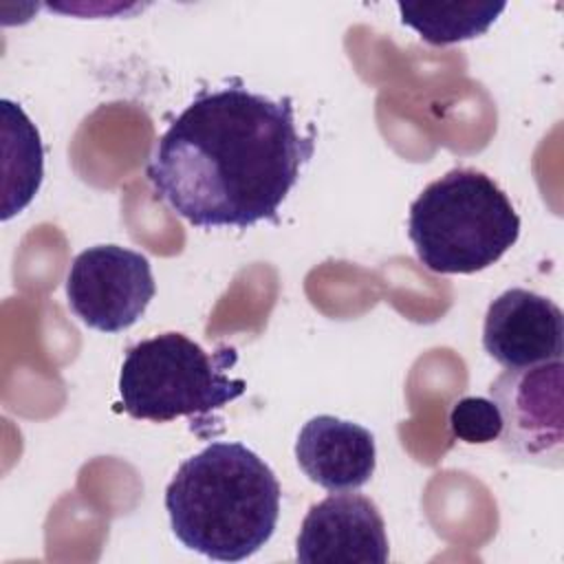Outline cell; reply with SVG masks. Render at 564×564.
I'll return each instance as SVG.
<instances>
[{
  "mask_svg": "<svg viewBox=\"0 0 564 564\" xmlns=\"http://www.w3.org/2000/svg\"><path fill=\"white\" fill-rule=\"evenodd\" d=\"M313 152L315 132H300L291 97L234 79L185 106L156 139L145 174L189 225L247 229L278 220Z\"/></svg>",
  "mask_w": 564,
  "mask_h": 564,
  "instance_id": "obj_1",
  "label": "cell"
},
{
  "mask_svg": "<svg viewBox=\"0 0 564 564\" xmlns=\"http://www.w3.org/2000/svg\"><path fill=\"white\" fill-rule=\"evenodd\" d=\"M273 469L238 441H212L183 460L165 487L176 540L216 562H242L273 535L280 518Z\"/></svg>",
  "mask_w": 564,
  "mask_h": 564,
  "instance_id": "obj_2",
  "label": "cell"
},
{
  "mask_svg": "<svg viewBox=\"0 0 564 564\" xmlns=\"http://www.w3.org/2000/svg\"><path fill=\"white\" fill-rule=\"evenodd\" d=\"M408 236L427 271L476 273L516 245L520 216L491 176L454 167L410 205Z\"/></svg>",
  "mask_w": 564,
  "mask_h": 564,
  "instance_id": "obj_3",
  "label": "cell"
},
{
  "mask_svg": "<svg viewBox=\"0 0 564 564\" xmlns=\"http://www.w3.org/2000/svg\"><path fill=\"white\" fill-rule=\"evenodd\" d=\"M238 361L231 346L207 352L183 333H161L130 346L119 372L121 408L132 419L167 423L187 416L194 425L234 399L247 383L227 370Z\"/></svg>",
  "mask_w": 564,
  "mask_h": 564,
  "instance_id": "obj_4",
  "label": "cell"
},
{
  "mask_svg": "<svg viewBox=\"0 0 564 564\" xmlns=\"http://www.w3.org/2000/svg\"><path fill=\"white\" fill-rule=\"evenodd\" d=\"M562 359L507 368L489 386L502 416L500 449L520 463L562 469L564 412Z\"/></svg>",
  "mask_w": 564,
  "mask_h": 564,
  "instance_id": "obj_5",
  "label": "cell"
},
{
  "mask_svg": "<svg viewBox=\"0 0 564 564\" xmlns=\"http://www.w3.org/2000/svg\"><path fill=\"white\" fill-rule=\"evenodd\" d=\"M150 260L121 245H95L75 256L66 275L70 311L101 333L130 328L154 297Z\"/></svg>",
  "mask_w": 564,
  "mask_h": 564,
  "instance_id": "obj_6",
  "label": "cell"
},
{
  "mask_svg": "<svg viewBox=\"0 0 564 564\" xmlns=\"http://www.w3.org/2000/svg\"><path fill=\"white\" fill-rule=\"evenodd\" d=\"M390 555L379 507L352 491H333L308 509L295 540L302 564H386Z\"/></svg>",
  "mask_w": 564,
  "mask_h": 564,
  "instance_id": "obj_7",
  "label": "cell"
},
{
  "mask_svg": "<svg viewBox=\"0 0 564 564\" xmlns=\"http://www.w3.org/2000/svg\"><path fill=\"white\" fill-rule=\"evenodd\" d=\"M482 348L505 368H527L562 359V308L529 289H507L491 300L485 313Z\"/></svg>",
  "mask_w": 564,
  "mask_h": 564,
  "instance_id": "obj_8",
  "label": "cell"
},
{
  "mask_svg": "<svg viewBox=\"0 0 564 564\" xmlns=\"http://www.w3.org/2000/svg\"><path fill=\"white\" fill-rule=\"evenodd\" d=\"M295 458L304 476L326 491H355L375 474L377 445L364 425L319 414L302 425Z\"/></svg>",
  "mask_w": 564,
  "mask_h": 564,
  "instance_id": "obj_9",
  "label": "cell"
},
{
  "mask_svg": "<svg viewBox=\"0 0 564 564\" xmlns=\"http://www.w3.org/2000/svg\"><path fill=\"white\" fill-rule=\"evenodd\" d=\"M4 185L2 220L20 214L37 194L44 176V150L40 132L26 112L11 99H2Z\"/></svg>",
  "mask_w": 564,
  "mask_h": 564,
  "instance_id": "obj_10",
  "label": "cell"
},
{
  "mask_svg": "<svg viewBox=\"0 0 564 564\" xmlns=\"http://www.w3.org/2000/svg\"><path fill=\"white\" fill-rule=\"evenodd\" d=\"M505 2H399L401 22L421 40L447 46L482 35L505 11Z\"/></svg>",
  "mask_w": 564,
  "mask_h": 564,
  "instance_id": "obj_11",
  "label": "cell"
},
{
  "mask_svg": "<svg viewBox=\"0 0 564 564\" xmlns=\"http://www.w3.org/2000/svg\"><path fill=\"white\" fill-rule=\"evenodd\" d=\"M452 434L467 445H487L498 441L502 416L498 405L485 397L458 399L447 416Z\"/></svg>",
  "mask_w": 564,
  "mask_h": 564,
  "instance_id": "obj_12",
  "label": "cell"
}]
</instances>
